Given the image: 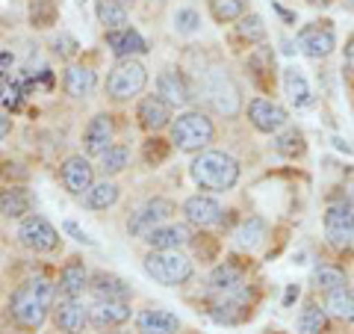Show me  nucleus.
<instances>
[{"label":"nucleus","instance_id":"25","mask_svg":"<svg viewBox=\"0 0 354 334\" xmlns=\"http://www.w3.org/2000/svg\"><path fill=\"white\" fill-rule=\"evenodd\" d=\"M248 71L257 80L260 89H272L274 86V57L269 48H257L248 57Z\"/></svg>","mask_w":354,"mask_h":334},{"label":"nucleus","instance_id":"21","mask_svg":"<svg viewBox=\"0 0 354 334\" xmlns=\"http://www.w3.org/2000/svg\"><path fill=\"white\" fill-rule=\"evenodd\" d=\"M142 240L148 243V249H180L186 243H192V234L186 225H160L148 231Z\"/></svg>","mask_w":354,"mask_h":334},{"label":"nucleus","instance_id":"3","mask_svg":"<svg viewBox=\"0 0 354 334\" xmlns=\"http://www.w3.org/2000/svg\"><path fill=\"white\" fill-rule=\"evenodd\" d=\"M198 89H201V98L216 109L218 116L234 118V116L239 113V107H242L239 86L234 83V77H230L227 71H221V69H209V71H204V77H201V83H198Z\"/></svg>","mask_w":354,"mask_h":334},{"label":"nucleus","instance_id":"13","mask_svg":"<svg viewBox=\"0 0 354 334\" xmlns=\"http://www.w3.org/2000/svg\"><path fill=\"white\" fill-rule=\"evenodd\" d=\"M53 322L57 328L65 334H83L86 322H88V310L77 302L74 296H59L53 302Z\"/></svg>","mask_w":354,"mask_h":334},{"label":"nucleus","instance_id":"27","mask_svg":"<svg viewBox=\"0 0 354 334\" xmlns=\"http://www.w3.org/2000/svg\"><path fill=\"white\" fill-rule=\"evenodd\" d=\"M30 193L21 186H6L0 189V213L6 219H21L24 213H30Z\"/></svg>","mask_w":354,"mask_h":334},{"label":"nucleus","instance_id":"29","mask_svg":"<svg viewBox=\"0 0 354 334\" xmlns=\"http://www.w3.org/2000/svg\"><path fill=\"white\" fill-rule=\"evenodd\" d=\"M95 15H97V21L104 24L106 33H109V30L127 27V9H124V3H118V0H97Z\"/></svg>","mask_w":354,"mask_h":334},{"label":"nucleus","instance_id":"47","mask_svg":"<svg viewBox=\"0 0 354 334\" xmlns=\"http://www.w3.org/2000/svg\"><path fill=\"white\" fill-rule=\"evenodd\" d=\"M118 3H124V6L130 3V6H133V3H136V0H118Z\"/></svg>","mask_w":354,"mask_h":334},{"label":"nucleus","instance_id":"39","mask_svg":"<svg viewBox=\"0 0 354 334\" xmlns=\"http://www.w3.org/2000/svg\"><path fill=\"white\" fill-rule=\"evenodd\" d=\"M174 27H177V33H183V36H192V33H198V27H201V15H198L195 9H180V12L174 15Z\"/></svg>","mask_w":354,"mask_h":334},{"label":"nucleus","instance_id":"16","mask_svg":"<svg viewBox=\"0 0 354 334\" xmlns=\"http://www.w3.org/2000/svg\"><path fill=\"white\" fill-rule=\"evenodd\" d=\"M113 118L109 116H95L92 121H88V128L83 133V148L88 157H101V154L106 148H113Z\"/></svg>","mask_w":354,"mask_h":334},{"label":"nucleus","instance_id":"36","mask_svg":"<svg viewBox=\"0 0 354 334\" xmlns=\"http://www.w3.org/2000/svg\"><path fill=\"white\" fill-rule=\"evenodd\" d=\"M313 284L325 293L339 290V287H346V272L337 270V266H319V270L313 272Z\"/></svg>","mask_w":354,"mask_h":334},{"label":"nucleus","instance_id":"30","mask_svg":"<svg viewBox=\"0 0 354 334\" xmlns=\"http://www.w3.org/2000/svg\"><path fill=\"white\" fill-rule=\"evenodd\" d=\"M83 202L88 210H106L118 202V186L113 181H101V184H92V189L83 195Z\"/></svg>","mask_w":354,"mask_h":334},{"label":"nucleus","instance_id":"2","mask_svg":"<svg viewBox=\"0 0 354 334\" xmlns=\"http://www.w3.org/2000/svg\"><path fill=\"white\" fill-rule=\"evenodd\" d=\"M189 172L195 177V184L209 193H227L239 181V163L225 151H201L192 160Z\"/></svg>","mask_w":354,"mask_h":334},{"label":"nucleus","instance_id":"45","mask_svg":"<svg viewBox=\"0 0 354 334\" xmlns=\"http://www.w3.org/2000/svg\"><path fill=\"white\" fill-rule=\"evenodd\" d=\"M295 296H298V287H290V290H286V299H283V302H286V305H290V302H292V299H295Z\"/></svg>","mask_w":354,"mask_h":334},{"label":"nucleus","instance_id":"6","mask_svg":"<svg viewBox=\"0 0 354 334\" xmlns=\"http://www.w3.org/2000/svg\"><path fill=\"white\" fill-rule=\"evenodd\" d=\"M145 86H148V69L136 57L118 60L106 77V92L113 101H130V98H136Z\"/></svg>","mask_w":354,"mask_h":334},{"label":"nucleus","instance_id":"35","mask_svg":"<svg viewBox=\"0 0 354 334\" xmlns=\"http://www.w3.org/2000/svg\"><path fill=\"white\" fill-rule=\"evenodd\" d=\"M236 36L242 42H248V44H260L266 39V24H263V18L260 15H242L239 18V24H236Z\"/></svg>","mask_w":354,"mask_h":334},{"label":"nucleus","instance_id":"8","mask_svg":"<svg viewBox=\"0 0 354 334\" xmlns=\"http://www.w3.org/2000/svg\"><path fill=\"white\" fill-rule=\"evenodd\" d=\"M18 243L30 252H53L59 246V231L44 216H27L18 228Z\"/></svg>","mask_w":354,"mask_h":334},{"label":"nucleus","instance_id":"41","mask_svg":"<svg viewBox=\"0 0 354 334\" xmlns=\"http://www.w3.org/2000/svg\"><path fill=\"white\" fill-rule=\"evenodd\" d=\"M165 154H169V148H165L160 139H151L148 146H145V160H148V163H151V160H153V163H157V160H162Z\"/></svg>","mask_w":354,"mask_h":334},{"label":"nucleus","instance_id":"34","mask_svg":"<svg viewBox=\"0 0 354 334\" xmlns=\"http://www.w3.org/2000/svg\"><path fill=\"white\" fill-rule=\"evenodd\" d=\"M325 310L319 305H304L301 317H298V334H325Z\"/></svg>","mask_w":354,"mask_h":334},{"label":"nucleus","instance_id":"31","mask_svg":"<svg viewBox=\"0 0 354 334\" xmlns=\"http://www.w3.org/2000/svg\"><path fill=\"white\" fill-rule=\"evenodd\" d=\"M325 308H328L337 319L351 322V319H354V290H351V287H339V290H330Z\"/></svg>","mask_w":354,"mask_h":334},{"label":"nucleus","instance_id":"14","mask_svg":"<svg viewBox=\"0 0 354 334\" xmlns=\"http://www.w3.org/2000/svg\"><path fill=\"white\" fill-rule=\"evenodd\" d=\"M248 118L260 133H278L286 125V109L269 98H254L248 104Z\"/></svg>","mask_w":354,"mask_h":334},{"label":"nucleus","instance_id":"43","mask_svg":"<svg viewBox=\"0 0 354 334\" xmlns=\"http://www.w3.org/2000/svg\"><path fill=\"white\" fill-rule=\"evenodd\" d=\"M9 130H12V118H9L3 109H0V139L9 137Z\"/></svg>","mask_w":354,"mask_h":334},{"label":"nucleus","instance_id":"17","mask_svg":"<svg viewBox=\"0 0 354 334\" xmlns=\"http://www.w3.org/2000/svg\"><path fill=\"white\" fill-rule=\"evenodd\" d=\"M106 48L113 51L118 60H133V57H139V53H145L148 44L133 27H121V30L106 33Z\"/></svg>","mask_w":354,"mask_h":334},{"label":"nucleus","instance_id":"37","mask_svg":"<svg viewBox=\"0 0 354 334\" xmlns=\"http://www.w3.org/2000/svg\"><path fill=\"white\" fill-rule=\"evenodd\" d=\"M127 163H130V151L124 146H113V148H106L101 154V169H104V175H118Z\"/></svg>","mask_w":354,"mask_h":334},{"label":"nucleus","instance_id":"48","mask_svg":"<svg viewBox=\"0 0 354 334\" xmlns=\"http://www.w3.org/2000/svg\"><path fill=\"white\" fill-rule=\"evenodd\" d=\"M106 334H130V331H106Z\"/></svg>","mask_w":354,"mask_h":334},{"label":"nucleus","instance_id":"33","mask_svg":"<svg viewBox=\"0 0 354 334\" xmlns=\"http://www.w3.org/2000/svg\"><path fill=\"white\" fill-rule=\"evenodd\" d=\"M266 240V222L260 216H251L248 222H242V228L236 231V243L242 249H257L260 243Z\"/></svg>","mask_w":354,"mask_h":334},{"label":"nucleus","instance_id":"42","mask_svg":"<svg viewBox=\"0 0 354 334\" xmlns=\"http://www.w3.org/2000/svg\"><path fill=\"white\" fill-rule=\"evenodd\" d=\"M62 228H65V234H71V237H74L77 243H83V246H95V240H92V237H88V234H86V231H80V228H77V225H74V222H65V225H62Z\"/></svg>","mask_w":354,"mask_h":334},{"label":"nucleus","instance_id":"11","mask_svg":"<svg viewBox=\"0 0 354 334\" xmlns=\"http://www.w3.org/2000/svg\"><path fill=\"white\" fill-rule=\"evenodd\" d=\"M59 181L71 195H86L88 189H92V184H95L92 163H88L83 154H74V157H68L59 166Z\"/></svg>","mask_w":354,"mask_h":334},{"label":"nucleus","instance_id":"19","mask_svg":"<svg viewBox=\"0 0 354 334\" xmlns=\"http://www.w3.org/2000/svg\"><path fill=\"white\" fill-rule=\"evenodd\" d=\"M136 331L139 334H177L180 331V319L169 314V310L148 308L136 317Z\"/></svg>","mask_w":354,"mask_h":334},{"label":"nucleus","instance_id":"46","mask_svg":"<svg viewBox=\"0 0 354 334\" xmlns=\"http://www.w3.org/2000/svg\"><path fill=\"white\" fill-rule=\"evenodd\" d=\"M310 3H322V6H328V3H334V0H310Z\"/></svg>","mask_w":354,"mask_h":334},{"label":"nucleus","instance_id":"40","mask_svg":"<svg viewBox=\"0 0 354 334\" xmlns=\"http://www.w3.org/2000/svg\"><path fill=\"white\" fill-rule=\"evenodd\" d=\"M77 48H80V44H77V39L71 36V33H59L57 42H53V51H57L59 57H74Z\"/></svg>","mask_w":354,"mask_h":334},{"label":"nucleus","instance_id":"5","mask_svg":"<svg viewBox=\"0 0 354 334\" xmlns=\"http://www.w3.org/2000/svg\"><path fill=\"white\" fill-rule=\"evenodd\" d=\"M216 137V128L204 113L189 109V113L177 116L171 121V146L180 151H201L207 148Z\"/></svg>","mask_w":354,"mask_h":334},{"label":"nucleus","instance_id":"23","mask_svg":"<svg viewBox=\"0 0 354 334\" xmlns=\"http://www.w3.org/2000/svg\"><path fill=\"white\" fill-rule=\"evenodd\" d=\"M209 293H218V296H230L242 290V270L234 263H221L213 270V275H209Z\"/></svg>","mask_w":354,"mask_h":334},{"label":"nucleus","instance_id":"15","mask_svg":"<svg viewBox=\"0 0 354 334\" xmlns=\"http://www.w3.org/2000/svg\"><path fill=\"white\" fill-rule=\"evenodd\" d=\"M183 213L198 228H213V225H218V222H221V213H225V210H221V204L216 202V198L192 195V198H186V202H183Z\"/></svg>","mask_w":354,"mask_h":334},{"label":"nucleus","instance_id":"38","mask_svg":"<svg viewBox=\"0 0 354 334\" xmlns=\"http://www.w3.org/2000/svg\"><path fill=\"white\" fill-rule=\"evenodd\" d=\"M274 148H278L283 157H298V154H304V137H301V130H286L283 137L274 142Z\"/></svg>","mask_w":354,"mask_h":334},{"label":"nucleus","instance_id":"1","mask_svg":"<svg viewBox=\"0 0 354 334\" xmlns=\"http://www.w3.org/2000/svg\"><path fill=\"white\" fill-rule=\"evenodd\" d=\"M50 308H53V284L44 275H32L27 281H21L12 299H9V317L24 331L41 328Z\"/></svg>","mask_w":354,"mask_h":334},{"label":"nucleus","instance_id":"22","mask_svg":"<svg viewBox=\"0 0 354 334\" xmlns=\"http://www.w3.org/2000/svg\"><path fill=\"white\" fill-rule=\"evenodd\" d=\"M283 89H286V98L292 101L295 109H304L313 104V92H310V83L304 71L298 69V65H290V69L283 71Z\"/></svg>","mask_w":354,"mask_h":334},{"label":"nucleus","instance_id":"24","mask_svg":"<svg viewBox=\"0 0 354 334\" xmlns=\"http://www.w3.org/2000/svg\"><path fill=\"white\" fill-rule=\"evenodd\" d=\"M95 86H97V77L88 65H71L65 71V92L71 98H88L95 92Z\"/></svg>","mask_w":354,"mask_h":334},{"label":"nucleus","instance_id":"20","mask_svg":"<svg viewBox=\"0 0 354 334\" xmlns=\"http://www.w3.org/2000/svg\"><path fill=\"white\" fill-rule=\"evenodd\" d=\"M157 95L165 98L171 107H183V104H189L192 101V89L189 83L183 80V74H177V71H162L157 77Z\"/></svg>","mask_w":354,"mask_h":334},{"label":"nucleus","instance_id":"18","mask_svg":"<svg viewBox=\"0 0 354 334\" xmlns=\"http://www.w3.org/2000/svg\"><path fill=\"white\" fill-rule=\"evenodd\" d=\"M136 116H139V125L145 130H160V128L169 125L171 104L165 101V98H160V95H148V98H142Z\"/></svg>","mask_w":354,"mask_h":334},{"label":"nucleus","instance_id":"10","mask_svg":"<svg viewBox=\"0 0 354 334\" xmlns=\"http://www.w3.org/2000/svg\"><path fill=\"white\" fill-rule=\"evenodd\" d=\"M325 237L330 246L348 249L354 246V207L351 204H334L325 213Z\"/></svg>","mask_w":354,"mask_h":334},{"label":"nucleus","instance_id":"12","mask_svg":"<svg viewBox=\"0 0 354 334\" xmlns=\"http://www.w3.org/2000/svg\"><path fill=\"white\" fill-rule=\"evenodd\" d=\"M130 319V302L127 299H95L88 308V322L95 328H118Z\"/></svg>","mask_w":354,"mask_h":334},{"label":"nucleus","instance_id":"7","mask_svg":"<svg viewBox=\"0 0 354 334\" xmlns=\"http://www.w3.org/2000/svg\"><path fill=\"white\" fill-rule=\"evenodd\" d=\"M337 48V33L330 27V21H316L307 24L298 33V51L310 60H328Z\"/></svg>","mask_w":354,"mask_h":334},{"label":"nucleus","instance_id":"26","mask_svg":"<svg viewBox=\"0 0 354 334\" xmlns=\"http://www.w3.org/2000/svg\"><path fill=\"white\" fill-rule=\"evenodd\" d=\"M86 284H88V275H86V266L80 261H68L62 266V272H59V293L62 296H80L86 290Z\"/></svg>","mask_w":354,"mask_h":334},{"label":"nucleus","instance_id":"32","mask_svg":"<svg viewBox=\"0 0 354 334\" xmlns=\"http://www.w3.org/2000/svg\"><path fill=\"white\" fill-rule=\"evenodd\" d=\"M248 9V0H209V15H213L218 24H230V21H239Z\"/></svg>","mask_w":354,"mask_h":334},{"label":"nucleus","instance_id":"4","mask_svg":"<svg viewBox=\"0 0 354 334\" xmlns=\"http://www.w3.org/2000/svg\"><path fill=\"white\" fill-rule=\"evenodd\" d=\"M145 272L162 287H177L192 278V261L177 249H151L145 258Z\"/></svg>","mask_w":354,"mask_h":334},{"label":"nucleus","instance_id":"44","mask_svg":"<svg viewBox=\"0 0 354 334\" xmlns=\"http://www.w3.org/2000/svg\"><path fill=\"white\" fill-rule=\"evenodd\" d=\"M346 65H348V71L354 74V36H351L348 44H346Z\"/></svg>","mask_w":354,"mask_h":334},{"label":"nucleus","instance_id":"9","mask_svg":"<svg viewBox=\"0 0 354 334\" xmlns=\"http://www.w3.org/2000/svg\"><path fill=\"white\" fill-rule=\"evenodd\" d=\"M174 210L177 207H174V202H169V198H151V202H145V204L136 210V213L130 216L127 228H130L133 237H145L148 231L160 228L165 219H171Z\"/></svg>","mask_w":354,"mask_h":334},{"label":"nucleus","instance_id":"28","mask_svg":"<svg viewBox=\"0 0 354 334\" xmlns=\"http://www.w3.org/2000/svg\"><path fill=\"white\" fill-rule=\"evenodd\" d=\"M92 293H95V299H130V284L121 281L118 275L97 272L92 278Z\"/></svg>","mask_w":354,"mask_h":334}]
</instances>
